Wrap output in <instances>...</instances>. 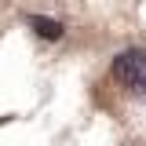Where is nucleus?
<instances>
[{"label":"nucleus","instance_id":"1","mask_svg":"<svg viewBox=\"0 0 146 146\" xmlns=\"http://www.w3.org/2000/svg\"><path fill=\"white\" fill-rule=\"evenodd\" d=\"M113 77L124 84V88H143L146 84V51H139V48H128V51H121L117 58H113Z\"/></svg>","mask_w":146,"mask_h":146},{"label":"nucleus","instance_id":"2","mask_svg":"<svg viewBox=\"0 0 146 146\" xmlns=\"http://www.w3.org/2000/svg\"><path fill=\"white\" fill-rule=\"evenodd\" d=\"M29 26H33V33L44 36V40H62V33H66V26H62V22L44 18V15H29Z\"/></svg>","mask_w":146,"mask_h":146},{"label":"nucleus","instance_id":"3","mask_svg":"<svg viewBox=\"0 0 146 146\" xmlns=\"http://www.w3.org/2000/svg\"><path fill=\"white\" fill-rule=\"evenodd\" d=\"M139 91H143V95H146V84H143V88H139Z\"/></svg>","mask_w":146,"mask_h":146}]
</instances>
